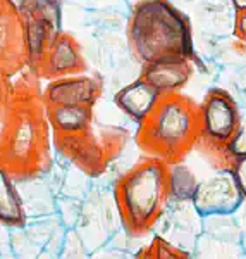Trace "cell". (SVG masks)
<instances>
[{"label": "cell", "instance_id": "1", "mask_svg": "<svg viewBox=\"0 0 246 259\" xmlns=\"http://www.w3.org/2000/svg\"><path fill=\"white\" fill-rule=\"evenodd\" d=\"M129 56L140 66L165 59H198L190 16L172 0H136L126 19Z\"/></svg>", "mask_w": 246, "mask_h": 259}, {"label": "cell", "instance_id": "2", "mask_svg": "<svg viewBox=\"0 0 246 259\" xmlns=\"http://www.w3.org/2000/svg\"><path fill=\"white\" fill-rule=\"evenodd\" d=\"M112 197L126 235L136 240L152 235L170 200V164L141 156L115 178Z\"/></svg>", "mask_w": 246, "mask_h": 259}, {"label": "cell", "instance_id": "3", "mask_svg": "<svg viewBox=\"0 0 246 259\" xmlns=\"http://www.w3.org/2000/svg\"><path fill=\"white\" fill-rule=\"evenodd\" d=\"M200 133V104L182 92H174L160 94L153 111L138 124L135 142L141 156L174 164L195 150Z\"/></svg>", "mask_w": 246, "mask_h": 259}, {"label": "cell", "instance_id": "4", "mask_svg": "<svg viewBox=\"0 0 246 259\" xmlns=\"http://www.w3.org/2000/svg\"><path fill=\"white\" fill-rule=\"evenodd\" d=\"M129 142V132L122 126L93 123L74 133H55L59 154L91 180L100 178L122 154Z\"/></svg>", "mask_w": 246, "mask_h": 259}, {"label": "cell", "instance_id": "5", "mask_svg": "<svg viewBox=\"0 0 246 259\" xmlns=\"http://www.w3.org/2000/svg\"><path fill=\"white\" fill-rule=\"evenodd\" d=\"M241 112L243 109L234 95L226 87L219 85L210 87L200 104L202 133L195 149H198L207 162H212L214 169H220L222 152L234 137Z\"/></svg>", "mask_w": 246, "mask_h": 259}, {"label": "cell", "instance_id": "6", "mask_svg": "<svg viewBox=\"0 0 246 259\" xmlns=\"http://www.w3.org/2000/svg\"><path fill=\"white\" fill-rule=\"evenodd\" d=\"M74 230L85 242L90 254L105 245L119 230H122L112 190H90L86 194Z\"/></svg>", "mask_w": 246, "mask_h": 259}, {"label": "cell", "instance_id": "7", "mask_svg": "<svg viewBox=\"0 0 246 259\" xmlns=\"http://www.w3.org/2000/svg\"><path fill=\"white\" fill-rule=\"evenodd\" d=\"M191 200L202 216L234 214L244 195L232 169H214L212 177L198 180Z\"/></svg>", "mask_w": 246, "mask_h": 259}, {"label": "cell", "instance_id": "8", "mask_svg": "<svg viewBox=\"0 0 246 259\" xmlns=\"http://www.w3.org/2000/svg\"><path fill=\"white\" fill-rule=\"evenodd\" d=\"M203 232V216L191 199H170L153 233L167 239L193 257V249Z\"/></svg>", "mask_w": 246, "mask_h": 259}, {"label": "cell", "instance_id": "9", "mask_svg": "<svg viewBox=\"0 0 246 259\" xmlns=\"http://www.w3.org/2000/svg\"><path fill=\"white\" fill-rule=\"evenodd\" d=\"M103 94L102 78L73 74V76L55 78L48 83L43 94V104H69V106H93Z\"/></svg>", "mask_w": 246, "mask_h": 259}, {"label": "cell", "instance_id": "10", "mask_svg": "<svg viewBox=\"0 0 246 259\" xmlns=\"http://www.w3.org/2000/svg\"><path fill=\"white\" fill-rule=\"evenodd\" d=\"M198 68H202L200 57L198 59H186V57L165 59L141 66L138 76L155 87L160 94H174V92H182L190 85Z\"/></svg>", "mask_w": 246, "mask_h": 259}, {"label": "cell", "instance_id": "11", "mask_svg": "<svg viewBox=\"0 0 246 259\" xmlns=\"http://www.w3.org/2000/svg\"><path fill=\"white\" fill-rule=\"evenodd\" d=\"M41 73L43 76L55 80V78L83 74L86 71V61L81 54V45L73 35L59 31L57 36L48 45L43 59H41Z\"/></svg>", "mask_w": 246, "mask_h": 259}, {"label": "cell", "instance_id": "12", "mask_svg": "<svg viewBox=\"0 0 246 259\" xmlns=\"http://www.w3.org/2000/svg\"><path fill=\"white\" fill-rule=\"evenodd\" d=\"M188 11L193 12L191 26H197L202 35L214 38L232 35L236 11L229 0H197Z\"/></svg>", "mask_w": 246, "mask_h": 259}, {"label": "cell", "instance_id": "13", "mask_svg": "<svg viewBox=\"0 0 246 259\" xmlns=\"http://www.w3.org/2000/svg\"><path fill=\"white\" fill-rule=\"evenodd\" d=\"M158 97L160 92L155 87H152L141 76H136L117 90V94L114 95V104L122 114L140 124L153 111Z\"/></svg>", "mask_w": 246, "mask_h": 259}, {"label": "cell", "instance_id": "14", "mask_svg": "<svg viewBox=\"0 0 246 259\" xmlns=\"http://www.w3.org/2000/svg\"><path fill=\"white\" fill-rule=\"evenodd\" d=\"M26 220L57 212V194L43 177H30L14 180Z\"/></svg>", "mask_w": 246, "mask_h": 259}, {"label": "cell", "instance_id": "15", "mask_svg": "<svg viewBox=\"0 0 246 259\" xmlns=\"http://www.w3.org/2000/svg\"><path fill=\"white\" fill-rule=\"evenodd\" d=\"M45 106L48 123L55 133H74L86 130L95 121L93 106H69V104H52Z\"/></svg>", "mask_w": 246, "mask_h": 259}, {"label": "cell", "instance_id": "16", "mask_svg": "<svg viewBox=\"0 0 246 259\" xmlns=\"http://www.w3.org/2000/svg\"><path fill=\"white\" fill-rule=\"evenodd\" d=\"M0 223L9 228H19L26 225V214L16 190L14 180L9 177L4 166H0Z\"/></svg>", "mask_w": 246, "mask_h": 259}, {"label": "cell", "instance_id": "17", "mask_svg": "<svg viewBox=\"0 0 246 259\" xmlns=\"http://www.w3.org/2000/svg\"><path fill=\"white\" fill-rule=\"evenodd\" d=\"M193 257H246L241 242L217 239L202 232L193 249Z\"/></svg>", "mask_w": 246, "mask_h": 259}, {"label": "cell", "instance_id": "18", "mask_svg": "<svg viewBox=\"0 0 246 259\" xmlns=\"http://www.w3.org/2000/svg\"><path fill=\"white\" fill-rule=\"evenodd\" d=\"M197 183V175L182 161L170 164V199H191Z\"/></svg>", "mask_w": 246, "mask_h": 259}, {"label": "cell", "instance_id": "19", "mask_svg": "<svg viewBox=\"0 0 246 259\" xmlns=\"http://www.w3.org/2000/svg\"><path fill=\"white\" fill-rule=\"evenodd\" d=\"M246 156V111L241 112V119L231 142L226 145L220 161V169H231L234 162Z\"/></svg>", "mask_w": 246, "mask_h": 259}, {"label": "cell", "instance_id": "20", "mask_svg": "<svg viewBox=\"0 0 246 259\" xmlns=\"http://www.w3.org/2000/svg\"><path fill=\"white\" fill-rule=\"evenodd\" d=\"M136 257H160V259H167V257H191L190 252L176 247L174 244H170L167 239L153 233V239L148 245H145L143 249L138 250L135 254Z\"/></svg>", "mask_w": 246, "mask_h": 259}, {"label": "cell", "instance_id": "21", "mask_svg": "<svg viewBox=\"0 0 246 259\" xmlns=\"http://www.w3.org/2000/svg\"><path fill=\"white\" fill-rule=\"evenodd\" d=\"M83 199L69 197V195H57V214L66 228H74L81 214Z\"/></svg>", "mask_w": 246, "mask_h": 259}, {"label": "cell", "instance_id": "22", "mask_svg": "<svg viewBox=\"0 0 246 259\" xmlns=\"http://www.w3.org/2000/svg\"><path fill=\"white\" fill-rule=\"evenodd\" d=\"M224 76L229 81L226 89L236 97L241 109L246 111V64L236 66V68H227Z\"/></svg>", "mask_w": 246, "mask_h": 259}, {"label": "cell", "instance_id": "23", "mask_svg": "<svg viewBox=\"0 0 246 259\" xmlns=\"http://www.w3.org/2000/svg\"><path fill=\"white\" fill-rule=\"evenodd\" d=\"M231 169H232V173H234V177L237 180V185H239V189L246 199V156L241 157V159H237Z\"/></svg>", "mask_w": 246, "mask_h": 259}, {"label": "cell", "instance_id": "24", "mask_svg": "<svg viewBox=\"0 0 246 259\" xmlns=\"http://www.w3.org/2000/svg\"><path fill=\"white\" fill-rule=\"evenodd\" d=\"M232 35H234L236 38L246 41V9L244 11H236Z\"/></svg>", "mask_w": 246, "mask_h": 259}, {"label": "cell", "instance_id": "25", "mask_svg": "<svg viewBox=\"0 0 246 259\" xmlns=\"http://www.w3.org/2000/svg\"><path fill=\"white\" fill-rule=\"evenodd\" d=\"M234 11H244L246 9V0H229Z\"/></svg>", "mask_w": 246, "mask_h": 259}, {"label": "cell", "instance_id": "26", "mask_svg": "<svg viewBox=\"0 0 246 259\" xmlns=\"http://www.w3.org/2000/svg\"><path fill=\"white\" fill-rule=\"evenodd\" d=\"M9 2H11L14 7H18V9L21 11V9L24 7V4H26V0H9Z\"/></svg>", "mask_w": 246, "mask_h": 259}, {"label": "cell", "instance_id": "27", "mask_svg": "<svg viewBox=\"0 0 246 259\" xmlns=\"http://www.w3.org/2000/svg\"><path fill=\"white\" fill-rule=\"evenodd\" d=\"M241 247H243L244 256H246V233H243V237H241Z\"/></svg>", "mask_w": 246, "mask_h": 259}, {"label": "cell", "instance_id": "28", "mask_svg": "<svg viewBox=\"0 0 246 259\" xmlns=\"http://www.w3.org/2000/svg\"><path fill=\"white\" fill-rule=\"evenodd\" d=\"M126 2L129 4V7H131V6H133V4H135V2H136V0H126Z\"/></svg>", "mask_w": 246, "mask_h": 259}]
</instances>
